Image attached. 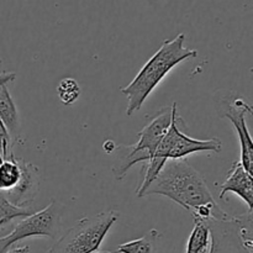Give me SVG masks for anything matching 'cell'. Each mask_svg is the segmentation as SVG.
Returning <instances> with one entry per match:
<instances>
[{
    "label": "cell",
    "mask_w": 253,
    "mask_h": 253,
    "mask_svg": "<svg viewBox=\"0 0 253 253\" xmlns=\"http://www.w3.org/2000/svg\"><path fill=\"white\" fill-rule=\"evenodd\" d=\"M163 195L184 208L194 220H224L230 216L212 198L205 178L183 158L168 160L143 197Z\"/></svg>",
    "instance_id": "6da1fadb"
},
{
    "label": "cell",
    "mask_w": 253,
    "mask_h": 253,
    "mask_svg": "<svg viewBox=\"0 0 253 253\" xmlns=\"http://www.w3.org/2000/svg\"><path fill=\"white\" fill-rule=\"evenodd\" d=\"M184 42V34H178L174 39L166 40L160 49L140 69L131 83L120 89L121 93L127 98L126 113L128 116L142 108L146 99L174 67L198 56L197 49L187 48Z\"/></svg>",
    "instance_id": "7a4b0ae2"
},
{
    "label": "cell",
    "mask_w": 253,
    "mask_h": 253,
    "mask_svg": "<svg viewBox=\"0 0 253 253\" xmlns=\"http://www.w3.org/2000/svg\"><path fill=\"white\" fill-rule=\"evenodd\" d=\"M119 214L114 210L83 217L72 226L47 253H94L99 251L106 235L118 221Z\"/></svg>",
    "instance_id": "3957f363"
},
{
    "label": "cell",
    "mask_w": 253,
    "mask_h": 253,
    "mask_svg": "<svg viewBox=\"0 0 253 253\" xmlns=\"http://www.w3.org/2000/svg\"><path fill=\"white\" fill-rule=\"evenodd\" d=\"M205 222L210 230L209 253H253L252 211Z\"/></svg>",
    "instance_id": "277c9868"
},
{
    "label": "cell",
    "mask_w": 253,
    "mask_h": 253,
    "mask_svg": "<svg viewBox=\"0 0 253 253\" xmlns=\"http://www.w3.org/2000/svg\"><path fill=\"white\" fill-rule=\"evenodd\" d=\"M64 205L58 200L52 202L44 209L32 212L19 222L10 234L0 237V253H5L15 244L27 237H49L56 239L61 227Z\"/></svg>",
    "instance_id": "5b68a950"
},
{
    "label": "cell",
    "mask_w": 253,
    "mask_h": 253,
    "mask_svg": "<svg viewBox=\"0 0 253 253\" xmlns=\"http://www.w3.org/2000/svg\"><path fill=\"white\" fill-rule=\"evenodd\" d=\"M180 123H183V119L178 115V113H175L167 133L158 145L157 150L151 160L166 163L168 160H180L192 153L221 152L222 142L219 138L197 140V138L190 137L180 130Z\"/></svg>",
    "instance_id": "8992f818"
},
{
    "label": "cell",
    "mask_w": 253,
    "mask_h": 253,
    "mask_svg": "<svg viewBox=\"0 0 253 253\" xmlns=\"http://www.w3.org/2000/svg\"><path fill=\"white\" fill-rule=\"evenodd\" d=\"M224 114L222 118L229 119L230 123L234 125L237 131V136L240 140L241 147V165L245 169L252 174L253 169V143L249 127L246 124V116L252 115V108L249 105L245 99L242 98H229L222 101Z\"/></svg>",
    "instance_id": "52a82bcc"
},
{
    "label": "cell",
    "mask_w": 253,
    "mask_h": 253,
    "mask_svg": "<svg viewBox=\"0 0 253 253\" xmlns=\"http://www.w3.org/2000/svg\"><path fill=\"white\" fill-rule=\"evenodd\" d=\"M175 113H177V103L173 104L170 108H165L161 110L160 114L138 132V141L133 145L136 150L145 152L146 155L150 156L151 160L158 145L167 133Z\"/></svg>",
    "instance_id": "ba28073f"
},
{
    "label": "cell",
    "mask_w": 253,
    "mask_h": 253,
    "mask_svg": "<svg viewBox=\"0 0 253 253\" xmlns=\"http://www.w3.org/2000/svg\"><path fill=\"white\" fill-rule=\"evenodd\" d=\"M21 179L16 187L7 193H2L12 204L17 207H30L39 194L40 174L39 168L32 163L26 162L21 158Z\"/></svg>",
    "instance_id": "9c48e42d"
},
{
    "label": "cell",
    "mask_w": 253,
    "mask_h": 253,
    "mask_svg": "<svg viewBox=\"0 0 253 253\" xmlns=\"http://www.w3.org/2000/svg\"><path fill=\"white\" fill-rule=\"evenodd\" d=\"M227 193H234L239 195L249 207V211L253 210V178L251 173L245 169L240 161L232 165L231 169L227 173L226 179L220 188V199Z\"/></svg>",
    "instance_id": "30bf717a"
},
{
    "label": "cell",
    "mask_w": 253,
    "mask_h": 253,
    "mask_svg": "<svg viewBox=\"0 0 253 253\" xmlns=\"http://www.w3.org/2000/svg\"><path fill=\"white\" fill-rule=\"evenodd\" d=\"M115 161L113 165V174L118 180H121L132 166L136 163H146L150 161V156L142 151L136 150L133 145H119L116 146Z\"/></svg>",
    "instance_id": "8fae6325"
},
{
    "label": "cell",
    "mask_w": 253,
    "mask_h": 253,
    "mask_svg": "<svg viewBox=\"0 0 253 253\" xmlns=\"http://www.w3.org/2000/svg\"><path fill=\"white\" fill-rule=\"evenodd\" d=\"M0 120L6 127L12 143H15L20 135L19 114L6 85L0 86Z\"/></svg>",
    "instance_id": "7c38bea8"
},
{
    "label": "cell",
    "mask_w": 253,
    "mask_h": 253,
    "mask_svg": "<svg viewBox=\"0 0 253 253\" xmlns=\"http://www.w3.org/2000/svg\"><path fill=\"white\" fill-rule=\"evenodd\" d=\"M21 158L15 157L14 153L4 158L0 163V192L7 193L14 189L21 179Z\"/></svg>",
    "instance_id": "4fadbf2b"
},
{
    "label": "cell",
    "mask_w": 253,
    "mask_h": 253,
    "mask_svg": "<svg viewBox=\"0 0 253 253\" xmlns=\"http://www.w3.org/2000/svg\"><path fill=\"white\" fill-rule=\"evenodd\" d=\"M160 236L158 230L151 229L140 239L119 245L118 253H156Z\"/></svg>",
    "instance_id": "5bb4252c"
},
{
    "label": "cell",
    "mask_w": 253,
    "mask_h": 253,
    "mask_svg": "<svg viewBox=\"0 0 253 253\" xmlns=\"http://www.w3.org/2000/svg\"><path fill=\"white\" fill-rule=\"evenodd\" d=\"M210 230L205 221L194 220V227L187 242L185 253H209Z\"/></svg>",
    "instance_id": "9a60e30c"
},
{
    "label": "cell",
    "mask_w": 253,
    "mask_h": 253,
    "mask_svg": "<svg viewBox=\"0 0 253 253\" xmlns=\"http://www.w3.org/2000/svg\"><path fill=\"white\" fill-rule=\"evenodd\" d=\"M32 214L30 207H17L12 204L1 192H0V226L7 224L17 217H26Z\"/></svg>",
    "instance_id": "2e32d148"
},
{
    "label": "cell",
    "mask_w": 253,
    "mask_h": 253,
    "mask_svg": "<svg viewBox=\"0 0 253 253\" xmlns=\"http://www.w3.org/2000/svg\"><path fill=\"white\" fill-rule=\"evenodd\" d=\"M57 91H58L59 100L63 105H72L78 100L81 95V86L76 79L64 78L59 82Z\"/></svg>",
    "instance_id": "e0dca14e"
},
{
    "label": "cell",
    "mask_w": 253,
    "mask_h": 253,
    "mask_svg": "<svg viewBox=\"0 0 253 253\" xmlns=\"http://www.w3.org/2000/svg\"><path fill=\"white\" fill-rule=\"evenodd\" d=\"M12 146H14V143H12L11 137H10L2 121L0 120V155H1L2 160L11 155Z\"/></svg>",
    "instance_id": "ac0fdd59"
},
{
    "label": "cell",
    "mask_w": 253,
    "mask_h": 253,
    "mask_svg": "<svg viewBox=\"0 0 253 253\" xmlns=\"http://www.w3.org/2000/svg\"><path fill=\"white\" fill-rule=\"evenodd\" d=\"M16 79V73L14 72H1L0 73V86L6 85L10 82H14Z\"/></svg>",
    "instance_id": "d6986e66"
},
{
    "label": "cell",
    "mask_w": 253,
    "mask_h": 253,
    "mask_svg": "<svg viewBox=\"0 0 253 253\" xmlns=\"http://www.w3.org/2000/svg\"><path fill=\"white\" fill-rule=\"evenodd\" d=\"M103 148L106 153H114V151H115L116 148V145L113 140H106L105 142H104Z\"/></svg>",
    "instance_id": "ffe728a7"
},
{
    "label": "cell",
    "mask_w": 253,
    "mask_h": 253,
    "mask_svg": "<svg viewBox=\"0 0 253 253\" xmlns=\"http://www.w3.org/2000/svg\"><path fill=\"white\" fill-rule=\"evenodd\" d=\"M5 253H30V247L29 246H21V247H16V249H11L7 250Z\"/></svg>",
    "instance_id": "44dd1931"
},
{
    "label": "cell",
    "mask_w": 253,
    "mask_h": 253,
    "mask_svg": "<svg viewBox=\"0 0 253 253\" xmlns=\"http://www.w3.org/2000/svg\"><path fill=\"white\" fill-rule=\"evenodd\" d=\"M94 253H111V252H109V251H96Z\"/></svg>",
    "instance_id": "7402d4cb"
},
{
    "label": "cell",
    "mask_w": 253,
    "mask_h": 253,
    "mask_svg": "<svg viewBox=\"0 0 253 253\" xmlns=\"http://www.w3.org/2000/svg\"><path fill=\"white\" fill-rule=\"evenodd\" d=\"M2 162V157H1V155H0V163Z\"/></svg>",
    "instance_id": "603a6c76"
}]
</instances>
